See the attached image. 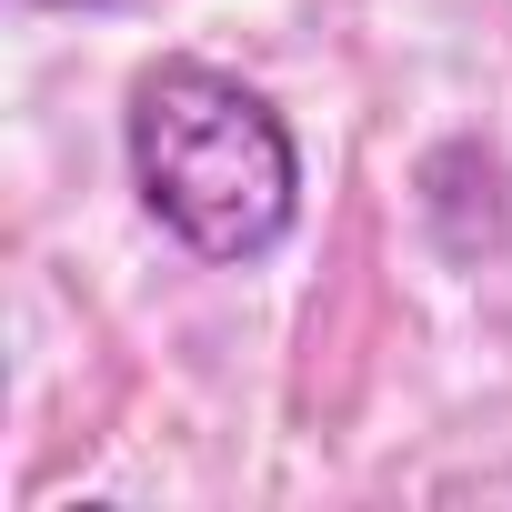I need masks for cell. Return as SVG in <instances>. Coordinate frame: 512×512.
Instances as JSON below:
<instances>
[{"mask_svg": "<svg viewBox=\"0 0 512 512\" xmlns=\"http://www.w3.org/2000/svg\"><path fill=\"white\" fill-rule=\"evenodd\" d=\"M121 161H131L141 211L211 272L272 262L292 241V221H302V141H292V121L251 81L211 71V61H151L131 81Z\"/></svg>", "mask_w": 512, "mask_h": 512, "instance_id": "1", "label": "cell"}, {"mask_svg": "<svg viewBox=\"0 0 512 512\" xmlns=\"http://www.w3.org/2000/svg\"><path fill=\"white\" fill-rule=\"evenodd\" d=\"M61 11H91V0H61Z\"/></svg>", "mask_w": 512, "mask_h": 512, "instance_id": "2", "label": "cell"}]
</instances>
